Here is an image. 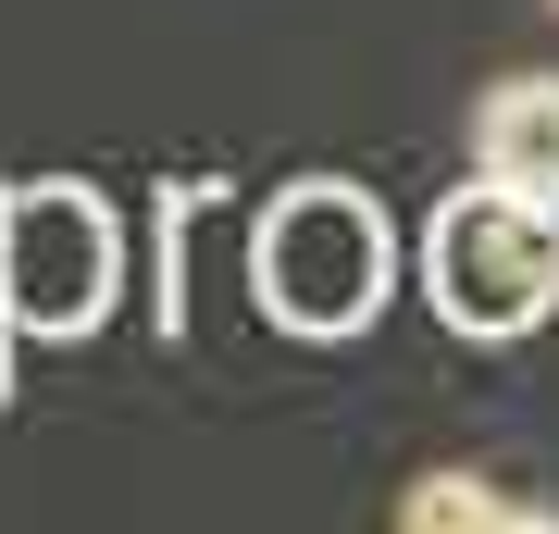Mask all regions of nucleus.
Segmentation results:
<instances>
[{"mask_svg": "<svg viewBox=\"0 0 559 534\" xmlns=\"http://www.w3.org/2000/svg\"><path fill=\"white\" fill-rule=\"evenodd\" d=\"M124 298V212L75 175H25L0 187V397H13V348H75L100 336V311Z\"/></svg>", "mask_w": 559, "mask_h": 534, "instance_id": "f03ea898", "label": "nucleus"}, {"mask_svg": "<svg viewBox=\"0 0 559 534\" xmlns=\"http://www.w3.org/2000/svg\"><path fill=\"white\" fill-rule=\"evenodd\" d=\"M473 175H498V187H522V199L559 212V75L485 87V112H473Z\"/></svg>", "mask_w": 559, "mask_h": 534, "instance_id": "20e7f679", "label": "nucleus"}, {"mask_svg": "<svg viewBox=\"0 0 559 534\" xmlns=\"http://www.w3.org/2000/svg\"><path fill=\"white\" fill-rule=\"evenodd\" d=\"M249 298H261V323H286L311 348L360 336L399 298V224H385V199L348 187V175L274 187L261 224H249Z\"/></svg>", "mask_w": 559, "mask_h": 534, "instance_id": "f257e3e1", "label": "nucleus"}, {"mask_svg": "<svg viewBox=\"0 0 559 534\" xmlns=\"http://www.w3.org/2000/svg\"><path fill=\"white\" fill-rule=\"evenodd\" d=\"M423 298H436V323L473 336V348L535 336L559 311V212L498 187V175L448 187L436 212H423Z\"/></svg>", "mask_w": 559, "mask_h": 534, "instance_id": "7ed1b4c3", "label": "nucleus"}, {"mask_svg": "<svg viewBox=\"0 0 559 534\" xmlns=\"http://www.w3.org/2000/svg\"><path fill=\"white\" fill-rule=\"evenodd\" d=\"M399 522H411V534H448V522H473V534H485V522H535V510H510L485 473H436V485H411V497H399Z\"/></svg>", "mask_w": 559, "mask_h": 534, "instance_id": "39448f33", "label": "nucleus"}]
</instances>
